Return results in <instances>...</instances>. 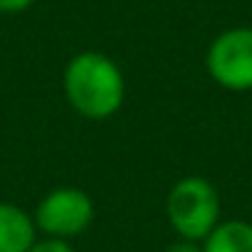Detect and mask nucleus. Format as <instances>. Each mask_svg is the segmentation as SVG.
Wrapping results in <instances>:
<instances>
[{"mask_svg":"<svg viewBox=\"0 0 252 252\" xmlns=\"http://www.w3.org/2000/svg\"><path fill=\"white\" fill-rule=\"evenodd\" d=\"M27 252H75L67 239H54V236H40L32 242Z\"/></svg>","mask_w":252,"mask_h":252,"instance_id":"nucleus-7","label":"nucleus"},{"mask_svg":"<svg viewBox=\"0 0 252 252\" xmlns=\"http://www.w3.org/2000/svg\"><path fill=\"white\" fill-rule=\"evenodd\" d=\"M35 228L43 236L54 239H75L92 225L94 220V201L86 190L62 185L54 188L38 201L32 212Z\"/></svg>","mask_w":252,"mask_h":252,"instance_id":"nucleus-3","label":"nucleus"},{"mask_svg":"<svg viewBox=\"0 0 252 252\" xmlns=\"http://www.w3.org/2000/svg\"><path fill=\"white\" fill-rule=\"evenodd\" d=\"M207 73L228 92H252V27H231L207 49Z\"/></svg>","mask_w":252,"mask_h":252,"instance_id":"nucleus-4","label":"nucleus"},{"mask_svg":"<svg viewBox=\"0 0 252 252\" xmlns=\"http://www.w3.org/2000/svg\"><path fill=\"white\" fill-rule=\"evenodd\" d=\"M164 252H204V244L190 242V239H177V242H172Z\"/></svg>","mask_w":252,"mask_h":252,"instance_id":"nucleus-8","label":"nucleus"},{"mask_svg":"<svg viewBox=\"0 0 252 252\" xmlns=\"http://www.w3.org/2000/svg\"><path fill=\"white\" fill-rule=\"evenodd\" d=\"M35 0H0V14H19L27 11Z\"/></svg>","mask_w":252,"mask_h":252,"instance_id":"nucleus-9","label":"nucleus"},{"mask_svg":"<svg viewBox=\"0 0 252 252\" xmlns=\"http://www.w3.org/2000/svg\"><path fill=\"white\" fill-rule=\"evenodd\" d=\"M38 239L32 215L22 207L0 201V252H27Z\"/></svg>","mask_w":252,"mask_h":252,"instance_id":"nucleus-5","label":"nucleus"},{"mask_svg":"<svg viewBox=\"0 0 252 252\" xmlns=\"http://www.w3.org/2000/svg\"><path fill=\"white\" fill-rule=\"evenodd\" d=\"M62 89L70 107L92 121L116 116L126 99V78L121 67L99 51L75 54L64 67Z\"/></svg>","mask_w":252,"mask_h":252,"instance_id":"nucleus-1","label":"nucleus"},{"mask_svg":"<svg viewBox=\"0 0 252 252\" xmlns=\"http://www.w3.org/2000/svg\"><path fill=\"white\" fill-rule=\"evenodd\" d=\"M204 252H252V223L225 220L204 239Z\"/></svg>","mask_w":252,"mask_h":252,"instance_id":"nucleus-6","label":"nucleus"},{"mask_svg":"<svg viewBox=\"0 0 252 252\" xmlns=\"http://www.w3.org/2000/svg\"><path fill=\"white\" fill-rule=\"evenodd\" d=\"M166 220L180 239L204 242L220 223V196L209 180L183 177L166 196Z\"/></svg>","mask_w":252,"mask_h":252,"instance_id":"nucleus-2","label":"nucleus"}]
</instances>
